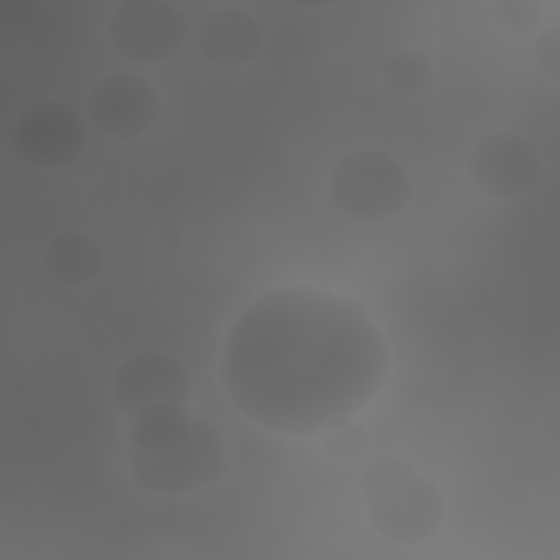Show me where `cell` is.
<instances>
[{"mask_svg":"<svg viewBox=\"0 0 560 560\" xmlns=\"http://www.w3.org/2000/svg\"><path fill=\"white\" fill-rule=\"evenodd\" d=\"M88 120L114 140H133L149 133L162 116L155 85L136 72H114L98 79L85 98Z\"/></svg>","mask_w":560,"mask_h":560,"instance_id":"obj_8","label":"cell"},{"mask_svg":"<svg viewBox=\"0 0 560 560\" xmlns=\"http://www.w3.org/2000/svg\"><path fill=\"white\" fill-rule=\"evenodd\" d=\"M127 464L138 488L188 494L228 472V444L219 427L188 405H151L129 420Z\"/></svg>","mask_w":560,"mask_h":560,"instance_id":"obj_2","label":"cell"},{"mask_svg":"<svg viewBox=\"0 0 560 560\" xmlns=\"http://www.w3.org/2000/svg\"><path fill=\"white\" fill-rule=\"evenodd\" d=\"M389 372L387 341L363 302L284 284L256 295L230 324L219 376L256 427L311 438L357 420Z\"/></svg>","mask_w":560,"mask_h":560,"instance_id":"obj_1","label":"cell"},{"mask_svg":"<svg viewBox=\"0 0 560 560\" xmlns=\"http://www.w3.org/2000/svg\"><path fill=\"white\" fill-rule=\"evenodd\" d=\"M492 18L510 33H532L542 22V4L536 0H499L492 4Z\"/></svg>","mask_w":560,"mask_h":560,"instance_id":"obj_13","label":"cell"},{"mask_svg":"<svg viewBox=\"0 0 560 560\" xmlns=\"http://www.w3.org/2000/svg\"><path fill=\"white\" fill-rule=\"evenodd\" d=\"M109 392L118 413L131 420L151 405H190L192 378L177 357L162 350H140L118 363Z\"/></svg>","mask_w":560,"mask_h":560,"instance_id":"obj_7","label":"cell"},{"mask_svg":"<svg viewBox=\"0 0 560 560\" xmlns=\"http://www.w3.org/2000/svg\"><path fill=\"white\" fill-rule=\"evenodd\" d=\"M534 61L549 81H560V28L556 24L542 28L536 35Z\"/></svg>","mask_w":560,"mask_h":560,"instance_id":"obj_15","label":"cell"},{"mask_svg":"<svg viewBox=\"0 0 560 560\" xmlns=\"http://www.w3.org/2000/svg\"><path fill=\"white\" fill-rule=\"evenodd\" d=\"M359 486L370 527L394 545L424 542L444 521L442 490L405 457L389 453L370 459Z\"/></svg>","mask_w":560,"mask_h":560,"instance_id":"obj_3","label":"cell"},{"mask_svg":"<svg viewBox=\"0 0 560 560\" xmlns=\"http://www.w3.org/2000/svg\"><path fill=\"white\" fill-rule=\"evenodd\" d=\"M199 55L217 68L234 70L249 66L262 50V31L258 22L238 7L210 11L195 33Z\"/></svg>","mask_w":560,"mask_h":560,"instance_id":"obj_10","label":"cell"},{"mask_svg":"<svg viewBox=\"0 0 560 560\" xmlns=\"http://www.w3.org/2000/svg\"><path fill=\"white\" fill-rule=\"evenodd\" d=\"M385 88L398 96L422 94L433 81V66L418 50H400L385 57L381 68Z\"/></svg>","mask_w":560,"mask_h":560,"instance_id":"obj_12","label":"cell"},{"mask_svg":"<svg viewBox=\"0 0 560 560\" xmlns=\"http://www.w3.org/2000/svg\"><path fill=\"white\" fill-rule=\"evenodd\" d=\"M186 35L182 11L166 0H122L105 24V37L116 55L138 66L173 59Z\"/></svg>","mask_w":560,"mask_h":560,"instance_id":"obj_5","label":"cell"},{"mask_svg":"<svg viewBox=\"0 0 560 560\" xmlns=\"http://www.w3.org/2000/svg\"><path fill=\"white\" fill-rule=\"evenodd\" d=\"M542 175L538 149L521 133L492 131L479 138L468 155V177L492 199L527 195Z\"/></svg>","mask_w":560,"mask_h":560,"instance_id":"obj_9","label":"cell"},{"mask_svg":"<svg viewBox=\"0 0 560 560\" xmlns=\"http://www.w3.org/2000/svg\"><path fill=\"white\" fill-rule=\"evenodd\" d=\"M322 446L332 457H357L368 448V431L352 420L322 433Z\"/></svg>","mask_w":560,"mask_h":560,"instance_id":"obj_14","label":"cell"},{"mask_svg":"<svg viewBox=\"0 0 560 560\" xmlns=\"http://www.w3.org/2000/svg\"><path fill=\"white\" fill-rule=\"evenodd\" d=\"M46 273L63 287H83L96 280L105 267L101 245L83 232H59L44 249Z\"/></svg>","mask_w":560,"mask_h":560,"instance_id":"obj_11","label":"cell"},{"mask_svg":"<svg viewBox=\"0 0 560 560\" xmlns=\"http://www.w3.org/2000/svg\"><path fill=\"white\" fill-rule=\"evenodd\" d=\"M407 166L383 149H357L341 155L328 177L335 208L361 223H381L402 212L411 199Z\"/></svg>","mask_w":560,"mask_h":560,"instance_id":"obj_4","label":"cell"},{"mask_svg":"<svg viewBox=\"0 0 560 560\" xmlns=\"http://www.w3.org/2000/svg\"><path fill=\"white\" fill-rule=\"evenodd\" d=\"M85 120L61 101H37L26 105L9 129L18 158L37 168H63L85 147Z\"/></svg>","mask_w":560,"mask_h":560,"instance_id":"obj_6","label":"cell"}]
</instances>
